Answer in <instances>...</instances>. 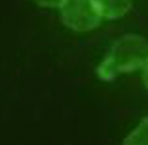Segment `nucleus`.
Masks as SVG:
<instances>
[{
    "label": "nucleus",
    "instance_id": "1",
    "mask_svg": "<svg viewBox=\"0 0 148 145\" xmlns=\"http://www.w3.org/2000/svg\"><path fill=\"white\" fill-rule=\"evenodd\" d=\"M147 61V40L136 34H127L114 41L96 68V75L104 81H110L121 74L143 69Z\"/></svg>",
    "mask_w": 148,
    "mask_h": 145
},
{
    "label": "nucleus",
    "instance_id": "2",
    "mask_svg": "<svg viewBox=\"0 0 148 145\" xmlns=\"http://www.w3.org/2000/svg\"><path fill=\"white\" fill-rule=\"evenodd\" d=\"M58 9L63 23L79 33L93 30L103 20L92 0H65Z\"/></svg>",
    "mask_w": 148,
    "mask_h": 145
},
{
    "label": "nucleus",
    "instance_id": "3",
    "mask_svg": "<svg viewBox=\"0 0 148 145\" xmlns=\"http://www.w3.org/2000/svg\"><path fill=\"white\" fill-rule=\"evenodd\" d=\"M102 19L117 20L124 16L132 7V0H92Z\"/></svg>",
    "mask_w": 148,
    "mask_h": 145
},
{
    "label": "nucleus",
    "instance_id": "4",
    "mask_svg": "<svg viewBox=\"0 0 148 145\" xmlns=\"http://www.w3.org/2000/svg\"><path fill=\"white\" fill-rule=\"evenodd\" d=\"M122 145H148V117L144 118L127 134Z\"/></svg>",
    "mask_w": 148,
    "mask_h": 145
},
{
    "label": "nucleus",
    "instance_id": "5",
    "mask_svg": "<svg viewBox=\"0 0 148 145\" xmlns=\"http://www.w3.org/2000/svg\"><path fill=\"white\" fill-rule=\"evenodd\" d=\"M32 1L42 8H60L65 0H32Z\"/></svg>",
    "mask_w": 148,
    "mask_h": 145
},
{
    "label": "nucleus",
    "instance_id": "6",
    "mask_svg": "<svg viewBox=\"0 0 148 145\" xmlns=\"http://www.w3.org/2000/svg\"><path fill=\"white\" fill-rule=\"evenodd\" d=\"M142 71H143V80H144V83L148 89V61L145 64V66L143 67Z\"/></svg>",
    "mask_w": 148,
    "mask_h": 145
}]
</instances>
